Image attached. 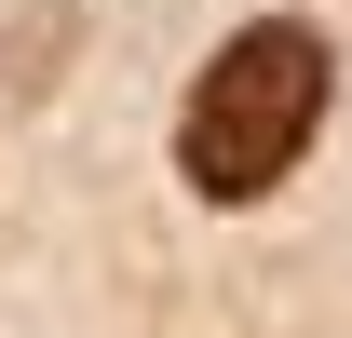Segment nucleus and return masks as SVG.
<instances>
[{
  "label": "nucleus",
  "mask_w": 352,
  "mask_h": 338,
  "mask_svg": "<svg viewBox=\"0 0 352 338\" xmlns=\"http://www.w3.org/2000/svg\"><path fill=\"white\" fill-rule=\"evenodd\" d=\"M311 122H325V41L298 14H258V27H230L204 54V82L176 109V163H190L204 203H258L271 176L311 149Z\"/></svg>",
  "instance_id": "f257e3e1"
}]
</instances>
